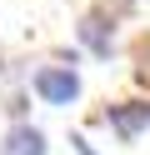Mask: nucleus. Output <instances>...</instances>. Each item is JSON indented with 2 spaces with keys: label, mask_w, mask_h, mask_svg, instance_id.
Segmentation results:
<instances>
[{
  "label": "nucleus",
  "mask_w": 150,
  "mask_h": 155,
  "mask_svg": "<svg viewBox=\"0 0 150 155\" xmlns=\"http://www.w3.org/2000/svg\"><path fill=\"white\" fill-rule=\"evenodd\" d=\"M50 145H45V130L40 125H30V120H15L5 130V140H0V155H45Z\"/></svg>",
  "instance_id": "nucleus-4"
},
{
  "label": "nucleus",
  "mask_w": 150,
  "mask_h": 155,
  "mask_svg": "<svg viewBox=\"0 0 150 155\" xmlns=\"http://www.w3.org/2000/svg\"><path fill=\"white\" fill-rule=\"evenodd\" d=\"M75 35H80V45H85L90 55L110 60V50H115V15H110V10H90V15H80Z\"/></svg>",
  "instance_id": "nucleus-3"
},
{
  "label": "nucleus",
  "mask_w": 150,
  "mask_h": 155,
  "mask_svg": "<svg viewBox=\"0 0 150 155\" xmlns=\"http://www.w3.org/2000/svg\"><path fill=\"white\" fill-rule=\"evenodd\" d=\"M70 145H75V150H80V155H100V150H95V145H90V140H85V135H75V140H70Z\"/></svg>",
  "instance_id": "nucleus-7"
},
{
  "label": "nucleus",
  "mask_w": 150,
  "mask_h": 155,
  "mask_svg": "<svg viewBox=\"0 0 150 155\" xmlns=\"http://www.w3.org/2000/svg\"><path fill=\"white\" fill-rule=\"evenodd\" d=\"M30 90H35V100L50 105V110H70V105L80 100V70L65 65V60L40 65V70L30 75Z\"/></svg>",
  "instance_id": "nucleus-1"
},
{
  "label": "nucleus",
  "mask_w": 150,
  "mask_h": 155,
  "mask_svg": "<svg viewBox=\"0 0 150 155\" xmlns=\"http://www.w3.org/2000/svg\"><path fill=\"white\" fill-rule=\"evenodd\" d=\"M95 125L115 130L120 140H135L140 130H150V100H115V105H105L95 115Z\"/></svg>",
  "instance_id": "nucleus-2"
},
{
  "label": "nucleus",
  "mask_w": 150,
  "mask_h": 155,
  "mask_svg": "<svg viewBox=\"0 0 150 155\" xmlns=\"http://www.w3.org/2000/svg\"><path fill=\"white\" fill-rule=\"evenodd\" d=\"M25 105H30V95H25V90H15V95H10V100H5V110H10V120H25Z\"/></svg>",
  "instance_id": "nucleus-6"
},
{
  "label": "nucleus",
  "mask_w": 150,
  "mask_h": 155,
  "mask_svg": "<svg viewBox=\"0 0 150 155\" xmlns=\"http://www.w3.org/2000/svg\"><path fill=\"white\" fill-rule=\"evenodd\" d=\"M135 80H140V85H150V40H140V45H135Z\"/></svg>",
  "instance_id": "nucleus-5"
}]
</instances>
